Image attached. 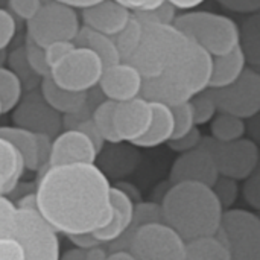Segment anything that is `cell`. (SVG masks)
<instances>
[{
  "instance_id": "7bdbcfd3",
  "label": "cell",
  "mask_w": 260,
  "mask_h": 260,
  "mask_svg": "<svg viewBox=\"0 0 260 260\" xmlns=\"http://www.w3.org/2000/svg\"><path fill=\"white\" fill-rule=\"evenodd\" d=\"M0 260H24V250L15 238L0 239Z\"/></svg>"
},
{
  "instance_id": "e0dca14e",
  "label": "cell",
  "mask_w": 260,
  "mask_h": 260,
  "mask_svg": "<svg viewBox=\"0 0 260 260\" xmlns=\"http://www.w3.org/2000/svg\"><path fill=\"white\" fill-rule=\"evenodd\" d=\"M131 11L116 0H102L82 9L84 26L104 35H117L131 18Z\"/></svg>"
},
{
  "instance_id": "3957f363",
  "label": "cell",
  "mask_w": 260,
  "mask_h": 260,
  "mask_svg": "<svg viewBox=\"0 0 260 260\" xmlns=\"http://www.w3.org/2000/svg\"><path fill=\"white\" fill-rule=\"evenodd\" d=\"M143 35L136 52L123 62L131 64L143 79L160 76L178 62L192 46V40L174 24L142 23Z\"/></svg>"
},
{
  "instance_id": "ac0fdd59",
  "label": "cell",
  "mask_w": 260,
  "mask_h": 260,
  "mask_svg": "<svg viewBox=\"0 0 260 260\" xmlns=\"http://www.w3.org/2000/svg\"><path fill=\"white\" fill-rule=\"evenodd\" d=\"M40 93L44 102L61 116H76L79 114L88 101V93L69 91L58 87L50 76L43 78L40 82Z\"/></svg>"
},
{
  "instance_id": "7a4b0ae2",
  "label": "cell",
  "mask_w": 260,
  "mask_h": 260,
  "mask_svg": "<svg viewBox=\"0 0 260 260\" xmlns=\"http://www.w3.org/2000/svg\"><path fill=\"white\" fill-rule=\"evenodd\" d=\"M160 209L163 222L184 242L215 236L224 213L212 187L201 183L171 184Z\"/></svg>"
},
{
  "instance_id": "484cf974",
  "label": "cell",
  "mask_w": 260,
  "mask_h": 260,
  "mask_svg": "<svg viewBox=\"0 0 260 260\" xmlns=\"http://www.w3.org/2000/svg\"><path fill=\"white\" fill-rule=\"evenodd\" d=\"M184 260H230V256L215 236H209L186 242Z\"/></svg>"
},
{
  "instance_id": "30bf717a",
  "label": "cell",
  "mask_w": 260,
  "mask_h": 260,
  "mask_svg": "<svg viewBox=\"0 0 260 260\" xmlns=\"http://www.w3.org/2000/svg\"><path fill=\"white\" fill-rule=\"evenodd\" d=\"M14 238L24 250V260H59L58 233L37 210H18Z\"/></svg>"
},
{
  "instance_id": "9f6ffc18",
  "label": "cell",
  "mask_w": 260,
  "mask_h": 260,
  "mask_svg": "<svg viewBox=\"0 0 260 260\" xmlns=\"http://www.w3.org/2000/svg\"><path fill=\"white\" fill-rule=\"evenodd\" d=\"M105 260H137L129 251H113Z\"/></svg>"
},
{
  "instance_id": "8d00e7d4",
  "label": "cell",
  "mask_w": 260,
  "mask_h": 260,
  "mask_svg": "<svg viewBox=\"0 0 260 260\" xmlns=\"http://www.w3.org/2000/svg\"><path fill=\"white\" fill-rule=\"evenodd\" d=\"M203 133L198 129V126H193L187 134L178 137V139H172L168 142L169 145V149L174 151V152H180V154H184V152H189V151H193L197 148H200L201 145V140H203Z\"/></svg>"
},
{
  "instance_id": "7402d4cb",
  "label": "cell",
  "mask_w": 260,
  "mask_h": 260,
  "mask_svg": "<svg viewBox=\"0 0 260 260\" xmlns=\"http://www.w3.org/2000/svg\"><path fill=\"white\" fill-rule=\"evenodd\" d=\"M24 172V163L20 152L0 137V197L11 193Z\"/></svg>"
},
{
  "instance_id": "1f68e13d",
  "label": "cell",
  "mask_w": 260,
  "mask_h": 260,
  "mask_svg": "<svg viewBox=\"0 0 260 260\" xmlns=\"http://www.w3.org/2000/svg\"><path fill=\"white\" fill-rule=\"evenodd\" d=\"M212 190L216 195V198H218V201H219L224 212L233 209V206H235V203L238 201V197H239V184H238L236 180L219 175L216 183L213 184Z\"/></svg>"
},
{
  "instance_id": "4fadbf2b",
  "label": "cell",
  "mask_w": 260,
  "mask_h": 260,
  "mask_svg": "<svg viewBox=\"0 0 260 260\" xmlns=\"http://www.w3.org/2000/svg\"><path fill=\"white\" fill-rule=\"evenodd\" d=\"M219 174L212 154L200 146L193 151L181 154L172 165L169 180L171 184L178 183H201L213 187Z\"/></svg>"
},
{
  "instance_id": "9c48e42d",
  "label": "cell",
  "mask_w": 260,
  "mask_h": 260,
  "mask_svg": "<svg viewBox=\"0 0 260 260\" xmlns=\"http://www.w3.org/2000/svg\"><path fill=\"white\" fill-rule=\"evenodd\" d=\"M128 251L137 260H184L186 242L165 222H151L134 232Z\"/></svg>"
},
{
  "instance_id": "816d5d0a",
  "label": "cell",
  "mask_w": 260,
  "mask_h": 260,
  "mask_svg": "<svg viewBox=\"0 0 260 260\" xmlns=\"http://www.w3.org/2000/svg\"><path fill=\"white\" fill-rule=\"evenodd\" d=\"M53 2H56V3H61V5H66V6H70V8H81V9H84V8H88V6H91V5H96V3H99V2H102V0H53Z\"/></svg>"
},
{
  "instance_id": "d4e9b609",
  "label": "cell",
  "mask_w": 260,
  "mask_h": 260,
  "mask_svg": "<svg viewBox=\"0 0 260 260\" xmlns=\"http://www.w3.org/2000/svg\"><path fill=\"white\" fill-rule=\"evenodd\" d=\"M210 134V137L216 142H235L245 137L247 123L244 119H239L236 116L219 113L212 119Z\"/></svg>"
},
{
  "instance_id": "7dc6e473",
  "label": "cell",
  "mask_w": 260,
  "mask_h": 260,
  "mask_svg": "<svg viewBox=\"0 0 260 260\" xmlns=\"http://www.w3.org/2000/svg\"><path fill=\"white\" fill-rule=\"evenodd\" d=\"M116 2H119L120 5H123L129 11L133 9L134 12H137V11H149V9H154L158 5H161L165 0H116Z\"/></svg>"
},
{
  "instance_id": "d590c367",
  "label": "cell",
  "mask_w": 260,
  "mask_h": 260,
  "mask_svg": "<svg viewBox=\"0 0 260 260\" xmlns=\"http://www.w3.org/2000/svg\"><path fill=\"white\" fill-rule=\"evenodd\" d=\"M17 207L6 197H0V239L14 238Z\"/></svg>"
},
{
  "instance_id": "83f0119b",
  "label": "cell",
  "mask_w": 260,
  "mask_h": 260,
  "mask_svg": "<svg viewBox=\"0 0 260 260\" xmlns=\"http://www.w3.org/2000/svg\"><path fill=\"white\" fill-rule=\"evenodd\" d=\"M21 94L23 84L18 76L12 70L0 67V104L3 114L12 111L18 105V102L21 101Z\"/></svg>"
},
{
  "instance_id": "9a60e30c",
  "label": "cell",
  "mask_w": 260,
  "mask_h": 260,
  "mask_svg": "<svg viewBox=\"0 0 260 260\" xmlns=\"http://www.w3.org/2000/svg\"><path fill=\"white\" fill-rule=\"evenodd\" d=\"M152 122L151 102L143 98H136L126 102L116 104L114 108V128L120 142L134 143L142 139L149 129Z\"/></svg>"
},
{
  "instance_id": "7c38bea8",
  "label": "cell",
  "mask_w": 260,
  "mask_h": 260,
  "mask_svg": "<svg viewBox=\"0 0 260 260\" xmlns=\"http://www.w3.org/2000/svg\"><path fill=\"white\" fill-rule=\"evenodd\" d=\"M14 126L27 129L34 134H46L55 139L62 128V117L53 111L41 98L40 91H30L12 110Z\"/></svg>"
},
{
  "instance_id": "5b68a950",
  "label": "cell",
  "mask_w": 260,
  "mask_h": 260,
  "mask_svg": "<svg viewBox=\"0 0 260 260\" xmlns=\"http://www.w3.org/2000/svg\"><path fill=\"white\" fill-rule=\"evenodd\" d=\"M215 238L229 250L230 260H260V219L250 210H225Z\"/></svg>"
},
{
  "instance_id": "681fc988",
  "label": "cell",
  "mask_w": 260,
  "mask_h": 260,
  "mask_svg": "<svg viewBox=\"0 0 260 260\" xmlns=\"http://www.w3.org/2000/svg\"><path fill=\"white\" fill-rule=\"evenodd\" d=\"M114 187H117L119 190H122L133 203H140L142 201V197H140V190L134 186V184H131V183H123V181H120L119 184H116Z\"/></svg>"
},
{
  "instance_id": "74e56055",
  "label": "cell",
  "mask_w": 260,
  "mask_h": 260,
  "mask_svg": "<svg viewBox=\"0 0 260 260\" xmlns=\"http://www.w3.org/2000/svg\"><path fill=\"white\" fill-rule=\"evenodd\" d=\"M75 43L73 41H56L49 44L47 47H44V56H46V62L47 66L52 69L55 67L61 59H64L73 49H75Z\"/></svg>"
},
{
  "instance_id": "c3c4849f",
  "label": "cell",
  "mask_w": 260,
  "mask_h": 260,
  "mask_svg": "<svg viewBox=\"0 0 260 260\" xmlns=\"http://www.w3.org/2000/svg\"><path fill=\"white\" fill-rule=\"evenodd\" d=\"M73 245H76V248L79 250H90V248H94V247H99L101 244L93 238L91 233H84V235H72V236H67Z\"/></svg>"
},
{
  "instance_id": "603a6c76",
  "label": "cell",
  "mask_w": 260,
  "mask_h": 260,
  "mask_svg": "<svg viewBox=\"0 0 260 260\" xmlns=\"http://www.w3.org/2000/svg\"><path fill=\"white\" fill-rule=\"evenodd\" d=\"M0 137L9 142L21 155L24 169L37 172L40 169L38 163V143L37 136L27 129L18 126H0Z\"/></svg>"
},
{
  "instance_id": "f6af8a7d",
  "label": "cell",
  "mask_w": 260,
  "mask_h": 260,
  "mask_svg": "<svg viewBox=\"0 0 260 260\" xmlns=\"http://www.w3.org/2000/svg\"><path fill=\"white\" fill-rule=\"evenodd\" d=\"M225 9L239 14H257L260 9V0H218Z\"/></svg>"
},
{
  "instance_id": "e575fe53",
  "label": "cell",
  "mask_w": 260,
  "mask_h": 260,
  "mask_svg": "<svg viewBox=\"0 0 260 260\" xmlns=\"http://www.w3.org/2000/svg\"><path fill=\"white\" fill-rule=\"evenodd\" d=\"M171 108H172V114H174V120H175L172 139H178V137L187 134L195 126L193 111H192L190 102H184V104H180V105H175Z\"/></svg>"
},
{
  "instance_id": "db71d44e",
  "label": "cell",
  "mask_w": 260,
  "mask_h": 260,
  "mask_svg": "<svg viewBox=\"0 0 260 260\" xmlns=\"http://www.w3.org/2000/svg\"><path fill=\"white\" fill-rule=\"evenodd\" d=\"M169 2L175 9H192L201 5L204 0H166Z\"/></svg>"
},
{
  "instance_id": "4dcf8cb0",
  "label": "cell",
  "mask_w": 260,
  "mask_h": 260,
  "mask_svg": "<svg viewBox=\"0 0 260 260\" xmlns=\"http://www.w3.org/2000/svg\"><path fill=\"white\" fill-rule=\"evenodd\" d=\"M23 50H24V58H26L27 66L40 79L50 76V67L46 62L43 47H40L35 41H32L29 37H26V43L23 46Z\"/></svg>"
},
{
  "instance_id": "bcb514c9",
  "label": "cell",
  "mask_w": 260,
  "mask_h": 260,
  "mask_svg": "<svg viewBox=\"0 0 260 260\" xmlns=\"http://www.w3.org/2000/svg\"><path fill=\"white\" fill-rule=\"evenodd\" d=\"M35 136H37V143H38V163H40L38 171H44L49 163V155H50L53 139L46 134H35Z\"/></svg>"
},
{
  "instance_id": "ab89813d",
  "label": "cell",
  "mask_w": 260,
  "mask_h": 260,
  "mask_svg": "<svg viewBox=\"0 0 260 260\" xmlns=\"http://www.w3.org/2000/svg\"><path fill=\"white\" fill-rule=\"evenodd\" d=\"M9 62H11V69H9V70H12V72L18 76V79L21 81V84H23V79L27 78V75H29V78H32V79L41 81V79L30 70V67L27 66L26 58H24V50H23V47H20V49H17V50H14V52L11 53Z\"/></svg>"
},
{
  "instance_id": "d6986e66",
  "label": "cell",
  "mask_w": 260,
  "mask_h": 260,
  "mask_svg": "<svg viewBox=\"0 0 260 260\" xmlns=\"http://www.w3.org/2000/svg\"><path fill=\"white\" fill-rule=\"evenodd\" d=\"M151 108H152L151 126L142 139L133 143L134 146L157 148L163 143H168L172 139L174 128H175L172 108L160 102H151Z\"/></svg>"
},
{
  "instance_id": "52a82bcc",
  "label": "cell",
  "mask_w": 260,
  "mask_h": 260,
  "mask_svg": "<svg viewBox=\"0 0 260 260\" xmlns=\"http://www.w3.org/2000/svg\"><path fill=\"white\" fill-rule=\"evenodd\" d=\"M79 18L73 8L50 2L27 21V37L40 47L56 41H73L79 32Z\"/></svg>"
},
{
  "instance_id": "f35d334b",
  "label": "cell",
  "mask_w": 260,
  "mask_h": 260,
  "mask_svg": "<svg viewBox=\"0 0 260 260\" xmlns=\"http://www.w3.org/2000/svg\"><path fill=\"white\" fill-rule=\"evenodd\" d=\"M244 187H242V195L245 203L254 209V210H260V175L259 169L250 175L247 180H244Z\"/></svg>"
},
{
  "instance_id": "8fae6325",
  "label": "cell",
  "mask_w": 260,
  "mask_h": 260,
  "mask_svg": "<svg viewBox=\"0 0 260 260\" xmlns=\"http://www.w3.org/2000/svg\"><path fill=\"white\" fill-rule=\"evenodd\" d=\"M218 111L236 116L239 119L256 117L260 111V75L257 69L245 67L242 75L233 84L210 90Z\"/></svg>"
},
{
  "instance_id": "5bb4252c",
  "label": "cell",
  "mask_w": 260,
  "mask_h": 260,
  "mask_svg": "<svg viewBox=\"0 0 260 260\" xmlns=\"http://www.w3.org/2000/svg\"><path fill=\"white\" fill-rule=\"evenodd\" d=\"M98 154L99 152L96 151L94 145L85 134H82L75 128H70L59 133L52 140L47 168L76 165V163L94 165Z\"/></svg>"
},
{
  "instance_id": "f1b7e54d",
  "label": "cell",
  "mask_w": 260,
  "mask_h": 260,
  "mask_svg": "<svg viewBox=\"0 0 260 260\" xmlns=\"http://www.w3.org/2000/svg\"><path fill=\"white\" fill-rule=\"evenodd\" d=\"M114 108H116V102L113 101H102L94 110H93V114H91V120L94 122L96 128L99 129L102 139L108 143H113V145H117V143H122L117 133H116V128H114Z\"/></svg>"
},
{
  "instance_id": "8992f818",
  "label": "cell",
  "mask_w": 260,
  "mask_h": 260,
  "mask_svg": "<svg viewBox=\"0 0 260 260\" xmlns=\"http://www.w3.org/2000/svg\"><path fill=\"white\" fill-rule=\"evenodd\" d=\"M200 146L212 154L221 177L244 181L259 169V146L253 139L216 142L209 136L203 137Z\"/></svg>"
},
{
  "instance_id": "ba28073f",
  "label": "cell",
  "mask_w": 260,
  "mask_h": 260,
  "mask_svg": "<svg viewBox=\"0 0 260 260\" xmlns=\"http://www.w3.org/2000/svg\"><path fill=\"white\" fill-rule=\"evenodd\" d=\"M102 72V61L94 52L87 47H75L64 59L50 69V78L64 90L88 93L99 84Z\"/></svg>"
},
{
  "instance_id": "f907efd6",
  "label": "cell",
  "mask_w": 260,
  "mask_h": 260,
  "mask_svg": "<svg viewBox=\"0 0 260 260\" xmlns=\"http://www.w3.org/2000/svg\"><path fill=\"white\" fill-rule=\"evenodd\" d=\"M15 207L18 210H37V198H35V192L34 193H27L24 197H21Z\"/></svg>"
},
{
  "instance_id": "2e32d148",
  "label": "cell",
  "mask_w": 260,
  "mask_h": 260,
  "mask_svg": "<svg viewBox=\"0 0 260 260\" xmlns=\"http://www.w3.org/2000/svg\"><path fill=\"white\" fill-rule=\"evenodd\" d=\"M143 78L131 64L120 61L116 66L107 67L99 79L101 91L108 101L116 104L126 102L140 96Z\"/></svg>"
},
{
  "instance_id": "f5cc1de1",
  "label": "cell",
  "mask_w": 260,
  "mask_h": 260,
  "mask_svg": "<svg viewBox=\"0 0 260 260\" xmlns=\"http://www.w3.org/2000/svg\"><path fill=\"white\" fill-rule=\"evenodd\" d=\"M108 256L107 250L102 248V245L85 250V260H105Z\"/></svg>"
},
{
  "instance_id": "f546056e",
  "label": "cell",
  "mask_w": 260,
  "mask_h": 260,
  "mask_svg": "<svg viewBox=\"0 0 260 260\" xmlns=\"http://www.w3.org/2000/svg\"><path fill=\"white\" fill-rule=\"evenodd\" d=\"M189 102L192 105L195 126H203V125L212 122V119L218 113V108H216L215 101L209 90H204V91L195 94Z\"/></svg>"
},
{
  "instance_id": "ffe728a7",
  "label": "cell",
  "mask_w": 260,
  "mask_h": 260,
  "mask_svg": "<svg viewBox=\"0 0 260 260\" xmlns=\"http://www.w3.org/2000/svg\"><path fill=\"white\" fill-rule=\"evenodd\" d=\"M245 67H247V61L239 46H236L232 52L225 55L213 56V67H212V78L209 82V88L216 90L233 84L242 75Z\"/></svg>"
},
{
  "instance_id": "6da1fadb",
  "label": "cell",
  "mask_w": 260,
  "mask_h": 260,
  "mask_svg": "<svg viewBox=\"0 0 260 260\" xmlns=\"http://www.w3.org/2000/svg\"><path fill=\"white\" fill-rule=\"evenodd\" d=\"M111 184L96 165L49 166L35 189L37 212L66 236L93 233L111 219Z\"/></svg>"
},
{
  "instance_id": "4316f807",
  "label": "cell",
  "mask_w": 260,
  "mask_h": 260,
  "mask_svg": "<svg viewBox=\"0 0 260 260\" xmlns=\"http://www.w3.org/2000/svg\"><path fill=\"white\" fill-rule=\"evenodd\" d=\"M142 35H143L142 21L134 14H131V18L128 20L126 26L117 35L113 37L114 44L117 47V52H119L122 61H126L136 52V49L140 44Z\"/></svg>"
},
{
  "instance_id": "ee69618b",
  "label": "cell",
  "mask_w": 260,
  "mask_h": 260,
  "mask_svg": "<svg viewBox=\"0 0 260 260\" xmlns=\"http://www.w3.org/2000/svg\"><path fill=\"white\" fill-rule=\"evenodd\" d=\"M75 129H78V131H81L82 134H85V136L91 140V143L94 145V148H96V151H98V152H101V151L104 149V143H105V140L102 139V136H101L99 129L96 128L94 122H93L90 117H88V119L81 120V122L75 126Z\"/></svg>"
},
{
  "instance_id": "6f0895ef",
  "label": "cell",
  "mask_w": 260,
  "mask_h": 260,
  "mask_svg": "<svg viewBox=\"0 0 260 260\" xmlns=\"http://www.w3.org/2000/svg\"><path fill=\"white\" fill-rule=\"evenodd\" d=\"M3 114V111H2V104H0V116Z\"/></svg>"
},
{
  "instance_id": "44dd1931",
  "label": "cell",
  "mask_w": 260,
  "mask_h": 260,
  "mask_svg": "<svg viewBox=\"0 0 260 260\" xmlns=\"http://www.w3.org/2000/svg\"><path fill=\"white\" fill-rule=\"evenodd\" d=\"M73 43L76 47H87L91 52H94L99 56V59L102 61L104 69L116 66L122 61L113 37L104 35L98 30L87 27V26L79 27V32H78L76 38L73 40Z\"/></svg>"
},
{
  "instance_id": "cb8c5ba5",
  "label": "cell",
  "mask_w": 260,
  "mask_h": 260,
  "mask_svg": "<svg viewBox=\"0 0 260 260\" xmlns=\"http://www.w3.org/2000/svg\"><path fill=\"white\" fill-rule=\"evenodd\" d=\"M239 47L244 52L245 61L250 67L257 69L260 66V15L251 14L242 29H239Z\"/></svg>"
},
{
  "instance_id": "277c9868",
  "label": "cell",
  "mask_w": 260,
  "mask_h": 260,
  "mask_svg": "<svg viewBox=\"0 0 260 260\" xmlns=\"http://www.w3.org/2000/svg\"><path fill=\"white\" fill-rule=\"evenodd\" d=\"M180 32L201 46L212 56H221L239 46V26L230 17L193 11L177 15L172 23Z\"/></svg>"
},
{
  "instance_id": "836d02e7",
  "label": "cell",
  "mask_w": 260,
  "mask_h": 260,
  "mask_svg": "<svg viewBox=\"0 0 260 260\" xmlns=\"http://www.w3.org/2000/svg\"><path fill=\"white\" fill-rule=\"evenodd\" d=\"M142 23H160V24H172L175 20V8L169 2H163L154 9L149 11H137L133 12Z\"/></svg>"
},
{
  "instance_id": "60d3db41",
  "label": "cell",
  "mask_w": 260,
  "mask_h": 260,
  "mask_svg": "<svg viewBox=\"0 0 260 260\" xmlns=\"http://www.w3.org/2000/svg\"><path fill=\"white\" fill-rule=\"evenodd\" d=\"M41 6H43L41 0H9L11 11L26 21L34 18Z\"/></svg>"
},
{
  "instance_id": "11a10c76",
  "label": "cell",
  "mask_w": 260,
  "mask_h": 260,
  "mask_svg": "<svg viewBox=\"0 0 260 260\" xmlns=\"http://www.w3.org/2000/svg\"><path fill=\"white\" fill-rule=\"evenodd\" d=\"M59 260H85V250L72 248L66 251L62 256H59Z\"/></svg>"
},
{
  "instance_id": "d6a6232c",
  "label": "cell",
  "mask_w": 260,
  "mask_h": 260,
  "mask_svg": "<svg viewBox=\"0 0 260 260\" xmlns=\"http://www.w3.org/2000/svg\"><path fill=\"white\" fill-rule=\"evenodd\" d=\"M126 229H128V224L125 222V219L122 218V215H120L117 210L113 209L111 219L108 221V224L104 225L102 229L93 232L91 235H93V238H94L101 245H104V244H111V242H114L116 239H119V238L123 235V232H125Z\"/></svg>"
},
{
  "instance_id": "b9f144b4",
  "label": "cell",
  "mask_w": 260,
  "mask_h": 260,
  "mask_svg": "<svg viewBox=\"0 0 260 260\" xmlns=\"http://www.w3.org/2000/svg\"><path fill=\"white\" fill-rule=\"evenodd\" d=\"M15 35V20L11 12L0 8V52L8 47Z\"/></svg>"
}]
</instances>
